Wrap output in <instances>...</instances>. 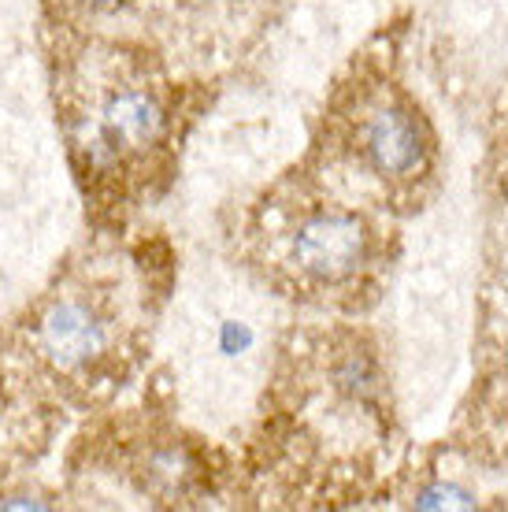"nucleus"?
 Listing matches in <instances>:
<instances>
[{
    "instance_id": "20e7f679",
    "label": "nucleus",
    "mask_w": 508,
    "mask_h": 512,
    "mask_svg": "<svg viewBox=\"0 0 508 512\" xmlns=\"http://www.w3.org/2000/svg\"><path fill=\"white\" fill-rule=\"evenodd\" d=\"M101 134L112 141L115 153L119 149H127V153L153 149L164 134V108L149 93H115V97H108L101 112Z\"/></svg>"
},
{
    "instance_id": "f257e3e1",
    "label": "nucleus",
    "mask_w": 508,
    "mask_h": 512,
    "mask_svg": "<svg viewBox=\"0 0 508 512\" xmlns=\"http://www.w3.org/2000/svg\"><path fill=\"white\" fill-rule=\"evenodd\" d=\"M293 260L305 275L319 282L353 279L360 264L368 260L364 223L353 216H338V212L305 219L301 231L293 234Z\"/></svg>"
},
{
    "instance_id": "0eeeda50",
    "label": "nucleus",
    "mask_w": 508,
    "mask_h": 512,
    "mask_svg": "<svg viewBox=\"0 0 508 512\" xmlns=\"http://www.w3.org/2000/svg\"><path fill=\"white\" fill-rule=\"evenodd\" d=\"M89 4H108V0H89Z\"/></svg>"
},
{
    "instance_id": "7ed1b4c3",
    "label": "nucleus",
    "mask_w": 508,
    "mask_h": 512,
    "mask_svg": "<svg viewBox=\"0 0 508 512\" xmlns=\"http://www.w3.org/2000/svg\"><path fill=\"white\" fill-rule=\"evenodd\" d=\"M364 149L382 175H412L423 160L420 127L401 108H379L364 127Z\"/></svg>"
},
{
    "instance_id": "423d86ee",
    "label": "nucleus",
    "mask_w": 508,
    "mask_h": 512,
    "mask_svg": "<svg viewBox=\"0 0 508 512\" xmlns=\"http://www.w3.org/2000/svg\"><path fill=\"white\" fill-rule=\"evenodd\" d=\"M4 509H45V501H34V498H8L0 501Z\"/></svg>"
},
{
    "instance_id": "39448f33",
    "label": "nucleus",
    "mask_w": 508,
    "mask_h": 512,
    "mask_svg": "<svg viewBox=\"0 0 508 512\" xmlns=\"http://www.w3.org/2000/svg\"><path fill=\"white\" fill-rule=\"evenodd\" d=\"M420 505L423 509H471L475 501H471V494H464L457 487H434V490H423Z\"/></svg>"
},
{
    "instance_id": "f03ea898",
    "label": "nucleus",
    "mask_w": 508,
    "mask_h": 512,
    "mask_svg": "<svg viewBox=\"0 0 508 512\" xmlns=\"http://www.w3.org/2000/svg\"><path fill=\"white\" fill-rule=\"evenodd\" d=\"M38 346L56 368H86L108 346L101 316L82 301H56L38 323Z\"/></svg>"
}]
</instances>
